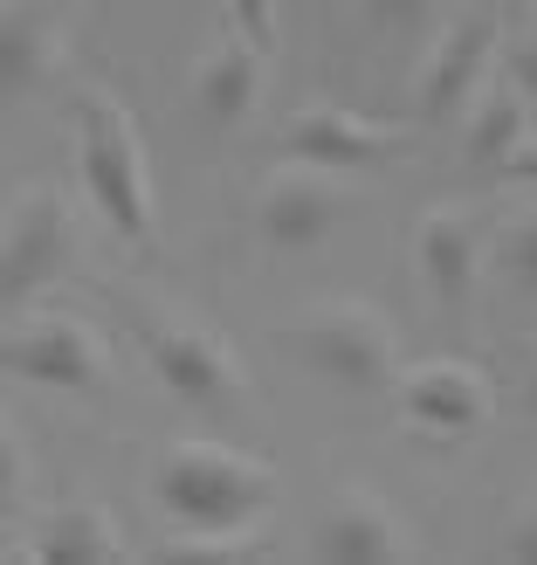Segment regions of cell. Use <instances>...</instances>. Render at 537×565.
Instances as JSON below:
<instances>
[{
	"label": "cell",
	"mask_w": 537,
	"mask_h": 565,
	"mask_svg": "<svg viewBox=\"0 0 537 565\" xmlns=\"http://www.w3.org/2000/svg\"><path fill=\"white\" fill-rule=\"evenodd\" d=\"M152 497L173 511V524L201 531V539H241L276 511L282 476L228 441H173L152 469Z\"/></svg>",
	"instance_id": "obj_1"
},
{
	"label": "cell",
	"mask_w": 537,
	"mask_h": 565,
	"mask_svg": "<svg viewBox=\"0 0 537 565\" xmlns=\"http://www.w3.org/2000/svg\"><path fill=\"white\" fill-rule=\"evenodd\" d=\"M76 180H83V201L104 214V228H118L131 248H152V235H159L152 166H146V146H138L131 110L110 90L76 97Z\"/></svg>",
	"instance_id": "obj_2"
},
{
	"label": "cell",
	"mask_w": 537,
	"mask_h": 565,
	"mask_svg": "<svg viewBox=\"0 0 537 565\" xmlns=\"http://www.w3.org/2000/svg\"><path fill=\"white\" fill-rule=\"evenodd\" d=\"M282 345H290L318 380L345 386V393H393V373H400V331L358 297L310 303L303 318L282 331Z\"/></svg>",
	"instance_id": "obj_3"
},
{
	"label": "cell",
	"mask_w": 537,
	"mask_h": 565,
	"mask_svg": "<svg viewBox=\"0 0 537 565\" xmlns=\"http://www.w3.org/2000/svg\"><path fill=\"white\" fill-rule=\"evenodd\" d=\"M69 256H76V221L63 207V193L28 186L8 214V228H0V310H21L49 282H63Z\"/></svg>",
	"instance_id": "obj_4"
},
{
	"label": "cell",
	"mask_w": 537,
	"mask_h": 565,
	"mask_svg": "<svg viewBox=\"0 0 537 565\" xmlns=\"http://www.w3.org/2000/svg\"><path fill=\"white\" fill-rule=\"evenodd\" d=\"M352 214V193H345V173H324V166H282V173L262 186L256 201V235L276 248V256H310L324 248Z\"/></svg>",
	"instance_id": "obj_5"
},
{
	"label": "cell",
	"mask_w": 537,
	"mask_h": 565,
	"mask_svg": "<svg viewBox=\"0 0 537 565\" xmlns=\"http://www.w3.org/2000/svg\"><path fill=\"white\" fill-rule=\"evenodd\" d=\"M496 42H503V21L490 8H475L462 21H448L441 35L428 42V63H420V83H414V110L420 125H448L462 118L469 97L490 83L496 70Z\"/></svg>",
	"instance_id": "obj_6"
},
{
	"label": "cell",
	"mask_w": 537,
	"mask_h": 565,
	"mask_svg": "<svg viewBox=\"0 0 537 565\" xmlns=\"http://www.w3.org/2000/svg\"><path fill=\"white\" fill-rule=\"evenodd\" d=\"M146 365H152V380L186 407H228L248 386L228 338H214L207 324H186V318H165V324L146 331Z\"/></svg>",
	"instance_id": "obj_7"
},
{
	"label": "cell",
	"mask_w": 537,
	"mask_h": 565,
	"mask_svg": "<svg viewBox=\"0 0 537 565\" xmlns=\"http://www.w3.org/2000/svg\"><path fill=\"white\" fill-rule=\"evenodd\" d=\"M393 401H400V420L414 435H441V441H462L490 420L496 407V386L475 373L469 359H420L393 373Z\"/></svg>",
	"instance_id": "obj_8"
},
{
	"label": "cell",
	"mask_w": 537,
	"mask_h": 565,
	"mask_svg": "<svg viewBox=\"0 0 537 565\" xmlns=\"http://www.w3.org/2000/svg\"><path fill=\"white\" fill-rule=\"evenodd\" d=\"M0 373L49 393H97L104 386V345L83 318H35L0 338Z\"/></svg>",
	"instance_id": "obj_9"
},
{
	"label": "cell",
	"mask_w": 537,
	"mask_h": 565,
	"mask_svg": "<svg viewBox=\"0 0 537 565\" xmlns=\"http://www.w3.org/2000/svg\"><path fill=\"white\" fill-rule=\"evenodd\" d=\"M490 263V221L475 207H428L414 228V276L434 310H469Z\"/></svg>",
	"instance_id": "obj_10"
},
{
	"label": "cell",
	"mask_w": 537,
	"mask_h": 565,
	"mask_svg": "<svg viewBox=\"0 0 537 565\" xmlns=\"http://www.w3.org/2000/svg\"><path fill=\"white\" fill-rule=\"evenodd\" d=\"M282 152L297 166H324V173H373V166L407 152V131L373 125V118L337 110V104H303L290 118V131H282Z\"/></svg>",
	"instance_id": "obj_11"
},
{
	"label": "cell",
	"mask_w": 537,
	"mask_h": 565,
	"mask_svg": "<svg viewBox=\"0 0 537 565\" xmlns=\"http://www.w3.org/2000/svg\"><path fill=\"white\" fill-rule=\"evenodd\" d=\"M310 558H324V565H393V558H414V539L379 497L337 490L324 503V518L310 524Z\"/></svg>",
	"instance_id": "obj_12"
},
{
	"label": "cell",
	"mask_w": 537,
	"mask_h": 565,
	"mask_svg": "<svg viewBox=\"0 0 537 565\" xmlns=\"http://www.w3.org/2000/svg\"><path fill=\"white\" fill-rule=\"evenodd\" d=\"M69 21L49 0H0V104H28L55 76Z\"/></svg>",
	"instance_id": "obj_13"
},
{
	"label": "cell",
	"mask_w": 537,
	"mask_h": 565,
	"mask_svg": "<svg viewBox=\"0 0 537 565\" xmlns=\"http://www.w3.org/2000/svg\"><path fill=\"white\" fill-rule=\"evenodd\" d=\"M262 104V49L248 35H228L201 55L193 70V110H201L207 131H241Z\"/></svg>",
	"instance_id": "obj_14"
},
{
	"label": "cell",
	"mask_w": 537,
	"mask_h": 565,
	"mask_svg": "<svg viewBox=\"0 0 537 565\" xmlns=\"http://www.w3.org/2000/svg\"><path fill=\"white\" fill-rule=\"evenodd\" d=\"M530 125H537V110L517 90V76H490L483 90L469 97V110H462V159L475 166V173H503L511 152L530 138Z\"/></svg>",
	"instance_id": "obj_15"
},
{
	"label": "cell",
	"mask_w": 537,
	"mask_h": 565,
	"mask_svg": "<svg viewBox=\"0 0 537 565\" xmlns=\"http://www.w3.org/2000/svg\"><path fill=\"white\" fill-rule=\"evenodd\" d=\"M125 552L131 545H125V531L104 503H63V511L28 539V558H42V565H118Z\"/></svg>",
	"instance_id": "obj_16"
},
{
	"label": "cell",
	"mask_w": 537,
	"mask_h": 565,
	"mask_svg": "<svg viewBox=\"0 0 537 565\" xmlns=\"http://www.w3.org/2000/svg\"><path fill=\"white\" fill-rule=\"evenodd\" d=\"M352 14L386 42H407V49H428L441 35V0H352Z\"/></svg>",
	"instance_id": "obj_17"
},
{
	"label": "cell",
	"mask_w": 537,
	"mask_h": 565,
	"mask_svg": "<svg viewBox=\"0 0 537 565\" xmlns=\"http://www.w3.org/2000/svg\"><path fill=\"white\" fill-rule=\"evenodd\" d=\"M490 256H496V269H503V282H511V290L537 297V207H524V214L503 221L496 242H490Z\"/></svg>",
	"instance_id": "obj_18"
},
{
	"label": "cell",
	"mask_w": 537,
	"mask_h": 565,
	"mask_svg": "<svg viewBox=\"0 0 537 565\" xmlns=\"http://www.w3.org/2000/svg\"><path fill=\"white\" fill-rule=\"evenodd\" d=\"M221 8H228L235 35H248L262 55H276V42H282V14H276V0H221Z\"/></svg>",
	"instance_id": "obj_19"
},
{
	"label": "cell",
	"mask_w": 537,
	"mask_h": 565,
	"mask_svg": "<svg viewBox=\"0 0 537 565\" xmlns=\"http://www.w3.org/2000/svg\"><path fill=\"white\" fill-rule=\"evenodd\" d=\"M21 490H28V456H21V441L0 428V518L21 503Z\"/></svg>",
	"instance_id": "obj_20"
},
{
	"label": "cell",
	"mask_w": 537,
	"mask_h": 565,
	"mask_svg": "<svg viewBox=\"0 0 537 565\" xmlns=\"http://www.w3.org/2000/svg\"><path fill=\"white\" fill-rule=\"evenodd\" d=\"M503 558H517V565H537V503L511 518V531H503Z\"/></svg>",
	"instance_id": "obj_21"
},
{
	"label": "cell",
	"mask_w": 537,
	"mask_h": 565,
	"mask_svg": "<svg viewBox=\"0 0 537 565\" xmlns=\"http://www.w3.org/2000/svg\"><path fill=\"white\" fill-rule=\"evenodd\" d=\"M511 76H517V90H524V97H530V110H537V28L511 49Z\"/></svg>",
	"instance_id": "obj_22"
},
{
	"label": "cell",
	"mask_w": 537,
	"mask_h": 565,
	"mask_svg": "<svg viewBox=\"0 0 537 565\" xmlns=\"http://www.w3.org/2000/svg\"><path fill=\"white\" fill-rule=\"evenodd\" d=\"M503 180H524V186H537V138H524V146L511 152V166H503Z\"/></svg>",
	"instance_id": "obj_23"
},
{
	"label": "cell",
	"mask_w": 537,
	"mask_h": 565,
	"mask_svg": "<svg viewBox=\"0 0 537 565\" xmlns=\"http://www.w3.org/2000/svg\"><path fill=\"white\" fill-rule=\"evenodd\" d=\"M524 414L537 420V359H530V380H524Z\"/></svg>",
	"instance_id": "obj_24"
}]
</instances>
